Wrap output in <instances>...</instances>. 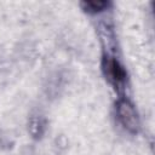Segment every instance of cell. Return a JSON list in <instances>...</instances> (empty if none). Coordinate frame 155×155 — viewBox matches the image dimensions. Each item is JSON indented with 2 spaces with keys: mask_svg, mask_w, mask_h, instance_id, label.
I'll list each match as a JSON object with an SVG mask.
<instances>
[{
  "mask_svg": "<svg viewBox=\"0 0 155 155\" xmlns=\"http://www.w3.org/2000/svg\"><path fill=\"white\" fill-rule=\"evenodd\" d=\"M81 5L85 10L90 12H98V11L104 10L108 6V2L107 1H85Z\"/></svg>",
  "mask_w": 155,
  "mask_h": 155,
  "instance_id": "obj_4",
  "label": "cell"
},
{
  "mask_svg": "<svg viewBox=\"0 0 155 155\" xmlns=\"http://www.w3.org/2000/svg\"><path fill=\"white\" fill-rule=\"evenodd\" d=\"M116 111L124 127L127 131L136 133L139 128V119L133 104L127 99H120L116 103Z\"/></svg>",
  "mask_w": 155,
  "mask_h": 155,
  "instance_id": "obj_1",
  "label": "cell"
},
{
  "mask_svg": "<svg viewBox=\"0 0 155 155\" xmlns=\"http://www.w3.org/2000/svg\"><path fill=\"white\" fill-rule=\"evenodd\" d=\"M42 130H44L42 121H41L39 117L33 116V117L29 120V126H28V131H29V133L31 134V137H34V138L40 137L41 133H42Z\"/></svg>",
  "mask_w": 155,
  "mask_h": 155,
  "instance_id": "obj_3",
  "label": "cell"
},
{
  "mask_svg": "<svg viewBox=\"0 0 155 155\" xmlns=\"http://www.w3.org/2000/svg\"><path fill=\"white\" fill-rule=\"evenodd\" d=\"M103 70H104L105 76L108 78V80L111 81L115 85L121 84L126 78L125 70L119 64V62L115 61L114 58H110V57L104 58V61H103Z\"/></svg>",
  "mask_w": 155,
  "mask_h": 155,
  "instance_id": "obj_2",
  "label": "cell"
}]
</instances>
